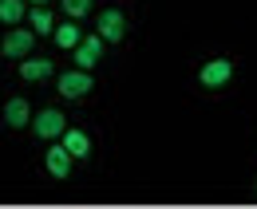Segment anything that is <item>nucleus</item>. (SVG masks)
Segmentation results:
<instances>
[{
    "mask_svg": "<svg viewBox=\"0 0 257 209\" xmlns=\"http://www.w3.org/2000/svg\"><path fill=\"white\" fill-rule=\"evenodd\" d=\"M91 91V75L79 67V71H64L60 75V95H67V99H79V95H87Z\"/></svg>",
    "mask_w": 257,
    "mask_h": 209,
    "instance_id": "obj_3",
    "label": "nucleus"
},
{
    "mask_svg": "<svg viewBox=\"0 0 257 209\" xmlns=\"http://www.w3.org/2000/svg\"><path fill=\"white\" fill-rule=\"evenodd\" d=\"M20 75H24V79H48V75H52V60H28V56H24V60H20Z\"/></svg>",
    "mask_w": 257,
    "mask_h": 209,
    "instance_id": "obj_11",
    "label": "nucleus"
},
{
    "mask_svg": "<svg viewBox=\"0 0 257 209\" xmlns=\"http://www.w3.org/2000/svg\"><path fill=\"white\" fill-rule=\"evenodd\" d=\"M28 20H32V32H36V36H56V24H52V12H48L44 4H36L32 12H28Z\"/></svg>",
    "mask_w": 257,
    "mask_h": 209,
    "instance_id": "obj_9",
    "label": "nucleus"
},
{
    "mask_svg": "<svg viewBox=\"0 0 257 209\" xmlns=\"http://www.w3.org/2000/svg\"><path fill=\"white\" fill-rule=\"evenodd\" d=\"M79 40H83V36H79V24H75V20H67V24L56 28V44L67 48V52H71V48H79Z\"/></svg>",
    "mask_w": 257,
    "mask_h": 209,
    "instance_id": "obj_12",
    "label": "nucleus"
},
{
    "mask_svg": "<svg viewBox=\"0 0 257 209\" xmlns=\"http://www.w3.org/2000/svg\"><path fill=\"white\" fill-rule=\"evenodd\" d=\"M32 4H48V0H32Z\"/></svg>",
    "mask_w": 257,
    "mask_h": 209,
    "instance_id": "obj_15",
    "label": "nucleus"
},
{
    "mask_svg": "<svg viewBox=\"0 0 257 209\" xmlns=\"http://www.w3.org/2000/svg\"><path fill=\"white\" fill-rule=\"evenodd\" d=\"M32 130L40 134V138H64V130H67V122L60 111H40L32 119Z\"/></svg>",
    "mask_w": 257,
    "mask_h": 209,
    "instance_id": "obj_1",
    "label": "nucleus"
},
{
    "mask_svg": "<svg viewBox=\"0 0 257 209\" xmlns=\"http://www.w3.org/2000/svg\"><path fill=\"white\" fill-rule=\"evenodd\" d=\"M4 122H8V126H24V122H32L28 103H24V99H8V107H4Z\"/></svg>",
    "mask_w": 257,
    "mask_h": 209,
    "instance_id": "obj_10",
    "label": "nucleus"
},
{
    "mask_svg": "<svg viewBox=\"0 0 257 209\" xmlns=\"http://www.w3.org/2000/svg\"><path fill=\"white\" fill-rule=\"evenodd\" d=\"M32 40H36V32L12 28L8 36H4V56H12V60H24V56L32 52Z\"/></svg>",
    "mask_w": 257,
    "mask_h": 209,
    "instance_id": "obj_2",
    "label": "nucleus"
},
{
    "mask_svg": "<svg viewBox=\"0 0 257 209\" xmlns=\"http://www.w3.org/2000/svg\"><path fill=\"white\" fill-rule=\"evenodd\" d=\"M0 20L16 28V24L24 20V0H0Z\"/></svg>",
    "mask_w": 257,
    "mask_h": 209,
    "instance_id": "obj_13",
    "label": "nucleus"
},
{
    "mask_svg": "<svg viewBox=\"0 0 257 209\" xmlns=\"http://www.w3.org/2000/svg\"><path fill=\"white\" fill-rule=\"evenodd\" d=\"M64 146L71 150V158H87L91 154V138L83 130H64Z\"/></svg>",
    "mask_w": 257,
    "mask_h": 209,
    "instance_id": "obj_8",
    "label": "nucleus"
},
{
    "mask_svg": "<svg viewBox=\"0 0 257 209\" xmlns=\"http://www.w3.org/2000/svg\"><path fill=\"white\" fill-rule=\"evenodd\" d=\"M64 12L71 16V20H79V16L91 12V0H64Z\"/></svg>",
    "mask_w": 257,
    "mask_h": 209,
    "instance_id": "obj_14",
    "label": "nucleus"
},
{
    "mask_svg": "<svg viewBox=\"0 0 257 209\" xmlns=\"http://www.w3.org/2000/svg\"><path fill=\"white\" fill-rule=\"evenodd\" d=\"M48 170H52V178H67V174H71V150H67L64 142L48 150Z\"/></svg>",
    "mask_w": 257,
    "mask_h": 209,
    "instance_id": "obj_7",
    "label": "nucleus"
},
{
    "mask_svg": "<svg viewBox=\"0 0 257 209\" xmlns=\"http://www.w3.org/2000/svg\"><path fill=\"white\" fill-rule=\"evenodd\" d=\"M99 56H103V36H83L79 48H75V63L87 71L91 63H99Z\"/></svg>",
    "mask_w": 257,
    "mask_h": 209,
    "instance_id": "obj_5",
    "label": "nucleus"
},
{
    "mask_svg": "<svg viewBox=\"0 0 257 209\" xmlns=\"http://www.w3.org/2000/svg\"><path fill=\"white\" fill-rule=\"evenodd\" d=\"M123 32H127V20H123V12H115V8H107L103 16H99V36L103 40H123Z\"/></svg>",
    "mask_w": 257,
    "mask_h": 209,
    "instance_id": "obj_6",
    "label": "nucleus"
},
{
    "mask_svg": "<svg viewBox=\"0 0 257 209\" xmlns=\"http://www.w3.org/2000/svg\"><path fill=\"white\" fill-rule=\"evenodd\" d=\"M229 75H233V63L229 60H210L202 67V83H206V87H225Z\"/></svg>",
    "mask_w": 257,
    "mask_h": 209,
    "instance_id": "obj_4",
    "label": "nucleus"
}]
</instances>
